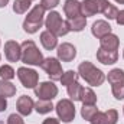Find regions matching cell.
I'll return each instance as SVG.
<instances>
[{"instance_id":"30bf717a","label":"cell","mask_w":124,"mask_h":124,"mask_svg":"<svg viewBox=\"0 0 124 124\" xmlns=\"http://www.w3.org/2000/svg\"><path fill=\"white\" fill-rule=\"evenodd\" d=\"M17 77L20 79V82L23 84L25 88H35L38 85V79H39V75L35 69H29V68H19L17 69Z\"/></svg>"},{"instance_id":"3957f363","label":"cell","mask_w":124,"mask_h":124,"mask_svg":"<svg viewBox=\"0 0 124 124\" xmlns=\"http://www.w3.org/2000/svg\"><path fill=\"white\" fill-rule=\"evenodd\" d=\"M43 13H45V9L40 4L35 6L31 12L28 13L26 19L23 22V29H25V32L35 33V32L39 31V28L43 23Z\"/></svg>"},{"instance_id":"484cf974","label":"cell","mask_w":124,"mask_h":124,"mask_svg":"<svg viewBox=\"0 0 124 124\" xmlns=\"http://www.w3.org/2000/svg\"><path fill=\"white\" fill-rule=\"evenodd\" d=\"M97 111H98V110H97L95 104H84L82 108H81V116H82V118H85V120L90 121Z\"/></svg>"},{"instance_id":"52a82bcc","label":"cell","mask_w":124,"mask_h":124,"mask_svg":"<svg viewBox=\"0 0 124 124\" xmlns=\"http://www.w3.org/2000/svg\"><path fill=\"white\" fill-rule=\"evenodd\" d=\"M108 0H84L81 3V13L82 16H93L95 13H102L107 7Z\"/></svg>"},{"instance_id":"8fae6325","label":"cell","mask_w":124,"mask_h":124,"mask_svg":"<svg viewBox=\"0 0 124 124\" xmlns=\"http://www.w3.org/2000/svg\"><path fill=\"white\" fill-rule=\"evenodd\" d=\"M118 120V113L116 110H108L105 113H101V111H97L93 116V118L90 120L91 124H117Z\"/></svg>"},{"instance_id":"4dcf8cb0","label":"cell","mask_w":124,"mask_h":124,"mask_svg":"<svg viewBox=\"0 0 124 124\" xmlns=\"http://www.w3.org/2000/svg\"><path fill=\"white\" fill-rule=\"evenodd\" d=\"M7 124H23V118L17 114H10L7 118Z\"/></svg>"},{"instance_id":"5b68a950","label":"cell","mask_w":124,"mask_h":124,"mask_svg":"<svg viewBox=\"0 0 124 124\" xmlns=\"http://www.w3.org/2000/svg\"><path fill=\"white\" fill-rule=\"evenodd\" d=\"M107 79L111 84V90H113L114 97L117 100H123L124 98V71L120 69V68H116V69L110 71Z\"/></svg>"},{"instance_id":"ac0fdd59","label":"cell","mask_w":124,"mask_h":124,"mask_svg":"<svg viewBox=\"0 0 124 124\" xmlns=\"http://www.w3.org/2000/svg\"><path fill=\"white\" fill-rule=\"evenodd\" d=\"M91 32H93V35L95 38L101 39L102 36L111 33V26H110L105 20H97L93 25V28H91Z\"/></svg>"},{"instance_id":"4fadbf2b","label":"cell","mask_w":124,"mask_h":124,"mask_svg":"<svg viewBox=\"0 0 124 124\" xmlns=\"http://www.w3.org/2000/svg\"><path fill=\"white\" fill-rule=\"evenodd\" d=\"M58 58L63 62H71L77 56V49L71 43H62L58 46Z\"/></svg>"},{"instance_id":"83f0119b","label":"cell","mask_w":124,"mask_h":124,"mask_svg":"<svg viewBox=\"0 0 124 124\" xmlns=\"http://www.w3.org/2000/svg\"><path fill=\"white\" fill-rule=\"evenodd\" d=\"M0 77H1V79L9 81V79L15 78V69L9 65H3V66H0Z\"/></svg>"},{"instance_id":"f35d334b","label":"cell","mask_w":124,"mask_h":124,"mask_svg":"<svg viewBox=\"0 0 124 124\" xmlns=\"http://www.w3.org/2000/svg\"><path fill=\"white\" fill-rule=\"evenodd\" d=\"M31 1H32V0H31Z\"/></svg>"},{"instance_id":"5bb4252c","label":"cell","mask_w":124,"mask_h":124,"mask_svg":"<svg viewBox=\"0 0 124 124\" xmlns=\"http://www.w3.org/2000/svg\"><path fill=\"white\" fill-rule=\"evenodd\" d=\"M97 59L104 65H113L118 59V54H117V51H110V49L100 48L97 51Z\"/></svg>"},{"instance_id":"7c38bea8","label":"cell","mask_w":124,"mask_h":124,"mask_svg":"<svg viewBox=\"0 0 124 124\" xmlns=\"http://www.w3.org/2000/svg\"><path fill=\"white\" fill-rule=\"evenodd\" d=\"M4 55L9 62H17L22 58V46L15 40H9L4 43Z\"/></svg>"},{"instance_id":"d4e9b609","label":"cell","mask_w":124,"mask_h":124,"mask_svg":"<svg viewBox=\"0 0 124 124\" xmlns=\"http://www.w3.org/2000/svg\"><path fill=\"white\" fill-rule=\"evenodd\" d=\"M29 7H31V0H15L13 3V12L19 15L28 12Z\"/></svg>"},{"instance_id":"ffe728a7","label":"cell","mask_w":124,"mask_h":124,"mask_svg":"<svg viewBox=\"0 0 124 124\" xmlns=\"http://www.w3.org/2000/svg\"><path fill=\"white\" fill-rule=\"evenodd\" d=\"M85 23H87V19L85 16L79 15V16H75V17H71L66 20V26L69 31L74 32H81L84 28H85Z\"/></svg>"},{"instance_id":"6da1fadb","label":"cell","mask_w":124,"mask_h":124,"mask_svg":"<svg viewBox=\"0 0 124 124\" xmlns=\"http://www.w3.org/2000/svg\"><path fill=\"white\" fill-rule=\"evenodd\" d=\"M78 74L85 79V82H88L93 87H100L104 82V79H105L104 72L101 69H98L97 66H94L93 63L88 61H84L79 63Z\"/></svg>"},{"instance_id":"74e56055","label":"cell","mask_w":124,"mask_h":124,"mask_svg":"<svg viewBox=\"0 0 124 124\" xmlns=\"http://www.w3.org/2000/svg\"><path fill=\"white\" fill-rule=\"evenodd\" d=\"M123 111H124V107H123Z\"/></svg>"},{"instance_id":"f546056e","label":"cell","mask_w":124,"mask_h":124,"mask_svg":"<svg viewBox=\"0 0 124 124\" xmlns=\"http://www.w3.org/2000/svg\"><path fill=\"white\" fill-rule=\"evenodd\" d=\"M58 4H59V0H40V6H42L45 10L55 9Z\"/></svg>"},{"instance_id":"4316f807","label":"cell","mask_w":124,"mask_h":124,"mask_svg":"<svg viewBox=\"0 0 124 124\" xmlns=\"http://www.w3.org/2000/svg\"><path fill=\"white\" fill-rule=\"evenodd\" d=\"M78 79V74L75 72V71H66V72H63L62 74V77H61V81L62 82V85H69V84H72V82H75Z\"/></svg>"},{"instance_id":"ba28073f","label":"cell","mask_w":124,"mask_h":124,"mask_svg":"<svg viewBox=\"0 0 124 124\" xmlns=\"http://www.w3.org/2000/svg\"><path fill=\"white\" fill-rule=\"evenodd\" d=\"M42 69L51 77L52 81H59L62 77V66H61V62L58 61L56 58H46L43 59V62L40 63Z\"/></svg>"},{"instance_id":"44dd1931","label":"cell","mask_w":124,"mask_h":124,"mask_svg":"<svg viewBox=\"0 0 124 124\" xmlns=\"http://www.w3.org/2000/svg\"><path fill=\"white\" fill-rule=\"evenodd\" d=\"M16 94V87L13 84H10L9 81L6 79H1L0 81V95L7 98V97H13Z\"/></svg>"},{"instance_id":"d6986e66","label":"cell","mask_w":124,"mask_h":124,"mask_svg":"<svg viewBox=\"0 0 124 124\" xmlns=\"http://www.w3.org/2000/svg\"><path fill=\"white\" fill-rule=\"evenodd\" d=\"M56 38L58 36H55L54 33H51L49 31H45L40 33V42H42L43 48L48 49V51H52V49L56 48V45H58V39Z\"/></svg>"},{"instance_id":"f1b7e54d","label":"cell","mask_w":124,"mask_h":124,"mask_svg":"<svg viewBox=\"0 0 124 124\" xmlns=\"http://www.w3.org/2000/svg\"><path fill=\"white\" fill-rule=\"evenodd\" d=\"M102 13H104V16H105L107 19H116V17H117V15H118V9H117L114 4L108 3Z\"/></svg>"},{"instance_id":"1f68e13d","label":"cell","mask_w":124,"mask_h":124,"mask_svg":"<svg viewBox=\"0 0 124 124\" xmlns=\"http://www.w3.org/2000/svg\"><path fill=\"white\" fill-rule=\"evenodd\" d=\"M116 20H117V23L118 25H124V10H118V15H117V17H116Z\"/></svg>"},{"instance_id":"836d02e7","label":"cell","mask_w":124,"mask_h":124,"mask_svg":"<svg viewBox=\"0 0 124 124\" xmlns=\"http://www.w3.org/2000/svg\"><path fill=\"white\" fill-rule=\"evenodd\" d=\"M43 124H59V120H56V118H46Z\"/></svg>"},{"instance_id":"d6a6232c","label":"cell","mask_w":124,"mask_h":124,"mask_svg":"<svg viewBox=\"0 0 124 124\" xmlns=\"http://www.w3.org/2000/svg\"><path fill=\"white\" fill-rule=\"evenodd\" d=\"M6 107H7V101H6V98H4V97H1V95H0V113H1V111H4V110H6Z\"/></svg>"},{"instance_id":"603a6c76","label":"cell","mask_w":124,"mask_h":124,"mask_svg":"<svg viewBox=\"0 0 124 124\" xmlns=\"http://www.w3.org/2000/svg\"><path fill=\"white\" fill-rule=\"evenodd\" d=\"M81 93H82V87L78 84V81H75V82H72V84L68 85V95L71 97V100H74V101H79V98H81Z\"/></svg>"},{"instance_id":"d590c367","label":"cell","mask_w":124,"mask_h":124,"mask_svg":"<svg viewBox=\"0 0 124 124\" xmlns=\"http://www.w3.org/2000/svg\"><path fill=\"white\" fill-rule=\"evenodd\" d=\"M117 3H120V4H124V0H116Z\"/></svg>"},{"instance_id":"8992f818","label":"cell","mask_w":124,"mask_h":124,"mask_svg":"<svg viewBox=\"0 0 124 124\" xmlns=\"http://www.w3.org/2000/svg\"><path fill=\"white\" fill-rule=\"evenodd\" d=\"M59 120H62L63 123H71L75 118V107L74 102L71 100H61L56 107H55Z\"/></svg>"},{"instance_id":"9c48e42d","label":"cell","mask_w":124,"mask_h":124,"mask_svg":"<svg viewBox=\"0 0 124 124\" xmlns=\"http://www.w3.org/2000/svg\"><path fill=\"white\" fill-rule=\"evenodd\" d=\"M35 94L39 100H51L52 101V98H55L58 95V87L54 82L45 81L35 87Z\"/></svg>"},{"instance_id":"e0dca14e","label":"cell","mask_w":124,"mask_h":124,"mask_svg":"<svg viewBox=\"0 0 124 124\" xmlns=\"http://www.w3.org/2000/svg\"><path fill=\"white\" fill-rule=\"evenodd\" d=\"M100 43L101 46L100 48H104V49H110V51H117L118 49V45H120V39L113 35V33H108L105 36H102L100 39Z\"/></svg>"},{"instance_id":"e575fe53","label":"cell","mask_w":124,"mask_h":124,"mask_svg":"<svg viewBox=\"0 0 124 124\" xmlns=\"http://www.w3.org/2000/svg\"><path fill=\"white\" fill-rule=\"evenodd\" d=\"M9 3V0H0V7H4Z\"/></svg>"},{"instance_id":"7a4b0ae2","label":"cell","mask_w":124,"mask_h":124,"mask_svg":"<svg viewBox=\"0 0 124 124\" xmlns=\"http://www.w3.org/2000/svg\"><path fill=\"white\" fill-rule=\"evenodd\" d=\"M22 62L28 65H40L43 62V55L38 49L36 43L33 40H25L22 45Z\"/></svg>"},{"instance_id":"277c9868","label":"cell","mask_w":124,"mask_h":124,"mask_svg":"<svg viewBox=\"0 0 124 124\" xmlns=\"http://www.w3.org/2000/svg\"><path fill=\"white\" fill-rule=\"evenodd\" d=\"M45 25H46V29L55 36H63L69 32L66 26V20L62 19L58 12H51L45 20Z\"/></svg>"},{"instance_id":"cb8c5ba5","label":"cell","mask_w":124,"mask_h":124,"mask_svg":"<svg viewBox=\"0 0 124 124\" xmlns=\"http://www.w3.org/2000/svg\"><path fill=\"white\" fill-rule=\"evenodd\" d=\"M79 101H82L84 104H95L97 102V95L94 94L91 88H82Z\"/></svg>"},{"instance_id":"9a60e30c","label":"cell","mask_w":124,"mask_h":124,"mask_svg":"<svg viewBox=\"0 0 124 124\" xmlns=\"http://www.w3.org/2000/svg\"><path fill=\"white\" fill-rule=\"evenodd\" d=\"M17 111H19V114H22V116H29L32 113V110L35 108V102L32 101L31 97H28V95H22L19 100H17Z\"/></svg>"},{"instance_id":"7402d4cb","label":"cell","mask_w":124,"mask_h":124,"mask_svg":"<svg viewBox=\"0 0 124 124\" xmlns=\"http://www.w3.org/2000/svg\"><path fill=\"white\" fill-rule=\"evenodd\" d=\"M35 110L39 114H48L54 110L52 101L51 100H38V102H35Z\"/></svg>"},{"instance_id":"8d00e7d4","label":"cell","mask_w":124,"mask_h":124,"mask_svg":"<svg viewBox=\"0 0 124 124\" xmlns=\"http://www.w3.org/2000/svg\"><path fill=\"white\" fill-rule=\"evenodd\" d=\"M123 58H124V52H123Z\"/></svg>"},{"instance_id":"2e32d148","label":"cell","mask_w":124,"mask_h":124,"mask_svg":"<svg viewBox=\"0 0 124 124\" xmlns=\"http://www.w3.org/2000/svg\"><path fill=\"white\" fill-rule=\"evenodd\" d=\"M63 12L68 16V19L79 16V15H82L81 13V3L78 0H66L63 4Z\"/></svg>"}]
</instances>
